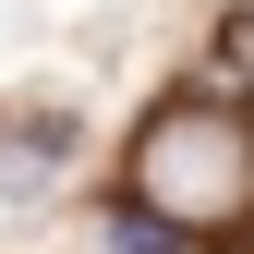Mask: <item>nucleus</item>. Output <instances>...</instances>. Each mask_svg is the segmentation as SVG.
I'll use <instances>...</instances> for the list:
<instances>
[{
    "mask_svg": "<svg viewBox=\"0 0 254 254\" xmlns=\"http://www.w3.org/2000/svg\"><path fill=\"white\" fill-rule=\"evenodd\" d=\"M121 194L182 242H242L254 230V109L242 97H157L133 157H121Z\"/></svg>",
    "mask_w": 254,
    "mask_h": 254,
    "instance_id": "nucleus-1",
    "label": "nucleus"
},
{
    "mask_svg": "<svg viewBox=\"0 0 254 254\" xmlns=\"http://www.w3.org/2000/svg\"><path fill=\"white\" fill-rule=\"evenodd\" d=\"M206 97H254V12L218 24V73H206Z\"/></svg>",
    "mask_w": 254,
    "mask_h": 254,
    "instance_id": "nucleus-2",
    "label": "nucleus"
},
{
    "mask_svg": "<svg viewBox=\"0 0 254 254\" xmlns=\"http://www.w3.org/2000/svg\"><path fill=\"white\" fill-rule=\"evenodd\" d=\"M49 157H61V121H37L24 145H0V194H37V182H49Z\"/></svg>",
    "mask_w": 254,
    "mask_h": 254,
    "instance_id": "nucleus-3",
    "label": "nucleus"
},
{
    "mask_svg": "<svg viewBox=\"0 0 254 254\" xmlns=\"http://www.w3.org/2000/svg\"><path fill=\"white\" fill-rule=\"evenodd\" d=\"M109 254H182V230H157L145 206H121V218H109Z\"/></svg>",
    "mask_w": 254,
    "mask_h": 254,
    "instance_id": "nucleus-4",
    "label": "nucleus"
},
{
    "mask_svg": "<svg viewBox=\"0 0 254 254\" xmlns=\"http://www.w3.org/2000/svg\"><path fill=\"white\" fill-rule=\"evenodd\" d=\"M242 12H254V0H242Z\"/></svg>",
    "mask_w": 254,
    "mask_h": 254,
    "instance_id": "nucleus-5",
    "label": "nucleus"
}]
</instances>
